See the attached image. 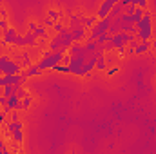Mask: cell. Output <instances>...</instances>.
Segmentation results:
<instances>
[{"instance_id":"24","label":"cell","mask_w":156,"mask_h":154,"mask_svg":"<svg viewBox=\"0 0 156 154\" xmlns=\"http://www.w3.org/2000/svg\"><path fill=\"white\" fill-rule=\"evenodd\" d=\"M7 27V20L5 18H0V29H5Z\"/></svg>"},{"instance_id":"19","label":"cell","mask_w":156,"mask_h":154,"mask_svg":"<svg viewBox=\"0 0 156 154\" xmlns=\"http://www.w3.org/2000/svg\"><path fill=\"white\" fill-rule=\"evenodd\" d=\"M31 103H33L31 96H29V94H27V96H24V98H22V111H24V109H29V107H31Z\"/></svg>"},{"instance_id":"20","label":"cell","mask_w":156,"mask_h":154,"mask_svg":"<svg viewBox=\"0 0 156 154\" xmlns=\"http://www.w3.org/2000/svg\"><path fill=\"white\" fill-rule=\"evenodd\" d=\"M31 65V58L27 53H22V67H29Z\"/></svg>"},{"instance_id":"1","label":"cell","mask_w":156,"mask_h":154,"mask_svg":"<svg viewBox=\"0 0 156 154\" xmlns=\"http://www.w3.org/2000/svg\"><path fill=\"white\" fill-rule=\"evenodd\" d=\"M73 44H75V38H73L69 27H66L62 33H58L55 38L49 42V51H66V53H67V49H69Z\"/></svg>"},{"instance_id":"16","label":"cell","mask_w":156,"mask_h":154,"mask_svg":"<svg viewBox=\"0 0 156 154\" xmlns=\"http://www.w3.org/2000/svg\"><path fill=\"white\" fill-rule=\"evenodd\" d=\"M26 75L27 76H38V75H42V71L37 67V64H35V65H29V69L26 71Z\"/></svg>"},{"instance_id":"13","label":"cell","mask_w":156,"mask_h":154,"mask_svg":"<svg viewBox=\"0 0 156 154\" xmlns=\"http://www.w3.org/2000/svg\"><path fill=\"white\" fill-rule=\"evenodd\" d=\"M98 22V16H80V24L83 27H93Z\"/></svg>"},{"instance_id":"12","label":"cell","mask_w":156,"mask_h":154,"mask_svg":"<svg viewBox=\"0 0 156 154\" xmlns=\"http://www.w3.org/2000/svg\"><path fill=\"white\" fill-rule=\"evenodd\" d=\"M149 49H151V42H149V40H144V42H138V44H136L134 53H136V54H144V53H147Z\"/></svg>"},{"instance_id":"28","label":"cell","mask_w":156,"mask_h":154,"mask_svg":"<svg viewBox=\"0 0 156 154\" xmlns=\"http://www.w3.org/2000/svg\"><path fill=\"white\" fill-rule=\"evenodd\" d=\"M0 42H2V33H0Z\"/></svg>"},{"instance_id":"8","label":"cell","mask_w":156,"mask_h":154,"mask_svg":"<svg viewBox=\"0 0 156 154\" xmlns=\"http://www.w3.org/2000/svg\"><path fill=\"white\" fill-rule=\"evenodd\" d=\"M69 31H71L75 42H82V40H85V37H87V31H85V27L82 24H71L69 26Z\"/></svg>"},{"instance_id":"10","label":"cell","mask_w":156,"mask_h":154,"mask_svg":"<svg viewBox=\"0 0 156 154\" xmlns=\"http://www.w3.org/2000/svg\"><path fill=\"white\" fill-rule=\"evenodd\" d=\"M15 38H16V31H15L13 27L2 29V44H4V45H5V44H11V45H13Z\"/></svg>"},{"instance_id":"26","label":"cell","mask_w":156,"mask_h":154,"mask_svg":"<svg viewBox=\"0 0 156 154\" xmlns=\"http://www.w3.org/2000/svg\"><path fill=\"white\" fill-rule=\"evenodd\" d=\"M11 120H18V111H13V114H11Z\"/></svg>"},{"instance_id":"11","label":"cell","mask_w":156,"mask_h":154,"mask_svg":"<svg viewBox=\"0 0 156 154\" xmlns=\"http://www.w3.org/2000/svg\"><path fill=\"white\" fill-rule=\"evenodd\" d=\"M7 105L11 107V111H22V98L18 94H11L7 96Z\"/></svg>"},{"instance_id":"3","label":"cell","mask_w":156,"mask_h":154,"mask_svg":"<svg viewBox=\"0 0 156 154\" xmlns=\"http://www.w3.org/2000/svg\"><path fill=\"white\" fill-rule=\"evenodd\" d=\"M111 22H113V18L107 15L105 18H98V22L91 27V31H89V35L85 37L87 42H93V40L96 38L98 35H102V33H107L109 31V26H111Z\"/></svg>"},{"instance_id":"17","label":"cell","mask_w":156,"mask_h":154,"mask_svg":"<svg viewBox=\"0 0 156 154\" xmlns=\"http://www.w3.org/2000/svg\"><path fill=\"white\" fill-rule=\"evenodd\" d=\"M33 33H35L38 38H45V37H47V31H45V27H44V26H37Z\"/></svg>"},{"instance_id":"4","label":"cell","mask_w":156,"mask_h":154,"mask_svg":"<svg viewBox=\"0 0 156 154\" xmlns=\"http://www.w3.org/2000/svg\"><path fill=\"white\" fill-rule=\"evenodd\" d=\"M0 73L2 75H16V73H22V65L16 60L9 58L7 54H2L0 56Z\"/></svg>"},{"instance_id":"15","label":"cell","mask_w":156,"mask_h":154,"mask_svg":"<svg viewBox=\"0 0 156 154\" xmlns=\"http://www.w3.org/2000/svg\"><path fill=\"white\" fill-rule=\"evenodd\" d=\"M16 89H18V85H4V96L7 98V96L15 94V93H16Z\"/></svg>"},{"instance_id":"14","label":"cell","mask_w":156,"mask_h":154,"mask_svg":"<svg viewBox=\"0 0 156 154\" xmlns=\"http://www.w3.org/2000/svg\"><path fill=\"white\" fill-rule=\"evenodd\" d=\"M11 138H13L15 143H22V142H24V132H22V129H20V131H13V132H11Z\"/></svg>"},{"instance_id":"5","label":"cell","mask_w":156,"mask_h":154,"mask_svg":"<svg viewBox=\"0 0 156 154\" xmlns=\"http://www.w3.org/2000/svg\"><path fill=\"white\" fill-rule=\"evenodd\" d=\"M134 38H136L134 35H131V33H125V31L116 33V35H111V42H113L115 49H118L120 53H125V45H127L131 40H134Z\"/></svg>"},{"instance_id":"22","label":"cell","mask_w":156,"mask_h":154,"mask_svg":"<svg viewBox=\"0 0 156 154\" xmlns=\"http://www.w3.org/2000/svg\"><path fill=\"white\" fill-rule=\"evenodd\" d=\"M136 5L142 7V9H145L147 7V0H136Z\"/></svg>"},{"instance_id":"27","label":"cell","mask_w":156,"mask_h":154,"mask_svg":"<svg viewBox=\"0 0 156 154\" xmlns=\"http://www.w3.org/2000/svg\"><path fill=\"white\" fill-rule=\"evenodd\" d=\"M151 45H153V47H154V49H156V38L153 40V44H151Z\"/></svg>"},{"instance_id":"18","label":"cell","mask_w":156,"mask_h":154,"mask_svg":"<svg viewBox=\"0 0 156 154\" xmlns=\"http://www.w3.org/2000/svg\"><path fill=\"white\" fill-rule=\"evenodd\" d=\"M105 67H107L105 58H104V56H100V58L96 60V67H94V69H98V71H105Z\"/></svg>"},{"instance_id":"21","label":"cell","mask_w":156,"mask_h":154,"mask_svg":"<svg viewBox=\"0 0 156 154\" xmlns=\"http://www.w3.org/2000/svg\"><path fill=\"white\" fill-rule=\"evenodd\" d=\"M49 18H51L53 22H56V20H58V13H56L55 9H49Z\"/></svg>"},{"instance_id":"7","label":"cell","mask_w":156,"mask_h":154,"mask_svg":"<svg viewBox=\"0 0 156 154\" xmlns=\"http://www.w3.org/2000/svg\"><path fill=\"white\" fill-rule=\"evenodd\" d=\"M37 44H38V37H37L33 31L26 33L24 37L16 35V38H15V42H13V45H18V47H26V45H37Z\"/></svg>"},{"instance_id":"6","label":"cell","mask_w":156,"mask_h":154,"mask_svg":"<svg viewBox=\"0 0 156 154\" xmlns=\"http://www.w3.org/2000/svg\"><path fill=\"white\" fill-rule=\"evenodd\" d=\"M27 75H26V71L24 73H16V75H4V76L0 78V87H4V85H24L26 83V80H27Z\"/></svg>"},{"instance_id":"25","label":"cell","mask_w":156,"mask_h":154,"mask_svg":"<svg viewBox=\"0 0 156 154\" xmlns=\"http://www.w3.org/2000/svg\"><path fill=\"white\" fill-rule=\"evenodd\" d=\"M5 114H7V113H4V111H2V113H0V125H2V123H4V120H5Z\"/></svg>"},{"instance_id":"23","label":"cell","mask_w":156,"mask_h":154,"mask_svg":"<svg viewBox=\"0 0 156 154\" xmlns=\"http://www.w3.org/2000/svg\"><path fill=\"white\" fill-rule=\"evenodd\" d=\"M118 73V67H111V69H107V76H113V75H116Z\"/></svg>"},{"instance_id":"2","label":"cell","mask_w":156,"mask_h":154,"mask_svg":"<svg viewBox=\"0 0 156 154\" xmlns=\"http://www.w3.org/2000/svg\"><path fill=\"white\" fill-rule=\"evenodd\" d=\"M151 22H153V13L144 11V16L140 18V22H136V29H138L136 37H138L140 42L153 38V26H151Z\"/></svg>"},{"instance_id":"9","label":"cell","mask_w":156,"mask_h":154,"mask_svg":"<svg viewBox=\"0 0 156 154\" xmlns=\"http://www.w3.org/2000/svg\"><path fill=\"white\" fill-rule=\"evenodd\" d=\"M116 2H118V0H104V2H102V5H100V9H98V13H96V16H98V18H105Z\"/></svg>"}]
</instances>
